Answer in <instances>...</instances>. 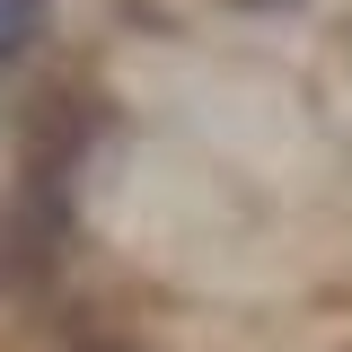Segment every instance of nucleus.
<instances>
[{
	"mask_svg": "<svg viewBox=\"0 0 352 352\" xmlns=\"http://www.w3.org/2000/svg\"><path fill=\"white\" fill-rule=\"evenodd\" d=\"M53 36V0H0V80H18Z\"/></svg>",
	"mask_w": 352,
	"mask_h": 352,
	"instance_id": "1",
	"label": "nucleus"
},
{
	"mask_svg": "<svg viewBox=\"0 0 352 352\" xmlns=\"http://www.w3.org/2000/svg\"><path fill=\"white\" fill-rule=\"evenodd\" d=\"M229 9H300V0H229Z\"/></svg>",
	"mask_w": 352,
	"mask_h": 352,
	"instance_id": "2",
	"label": "nucleus"
},
{
	"mask_svg": "<svg viewBox=\"0 0 352 352\" xmlns=\"http://www.w3.org/2000/svg\"><path fill=\"white\" fill-rule=\"evenodd\" d=\"M71 352H141V344H71Z\"/></svg>",
	"mask_w": 352,
	"mask_h": 352,
	"instance_id": "3",
	"label": "nucleus"
}]
</instances>
